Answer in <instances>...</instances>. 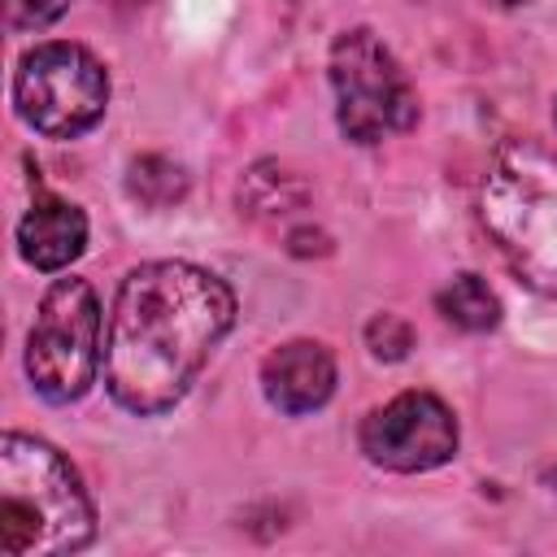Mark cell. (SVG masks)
Listing matches in <instances>:
<instances>
[{
    "instance_id": "obj_1",
    "label": "cell",
    "mask_w": 557,
    "mask_h": 557,
    "mask_svg": "<svg viewBox=\"0 0 557 557\" xmlns=\"http://www.w3.org/2000/svg\"><path fill=\"white\" fill-rule=\"evenodd\" d=\"M235 322L231 287L191 261H148L117 287L104 335L109 396L139 418L183 400Z\"/></svg>"
},
{
    "instance_id": "obj_2",
    "label": "cell",
    "mask_w": 557,
    "mask_h": 557,
    "mask_svg": "<svg viewBox=\"0 0 557 557\" xmlns=\"http://www.w3.org/2000/svg\"><path fill=\"white\" fill-rule=\"evenodd\" d=\"M96 509L78 470L44 440L9 431L0 440V553L61 557L87 548Z\"/></svg>"
},
{
    "instance_id": "obj_3",
    "label": "cell",
    "mask_w": 557,
    "mask_h": 557,
    "mask_svg": "<svg viewBox=\"0 0 557 557\" xmlns=\"http://www.w3.org/2000/svg\"><path fill=\"white\" fill-rule=\"evenodd\" d=\"M479 218L505 265L557 296V152L531 139L505 144L479 187Z\"/></svg>"
},
{
    "instance_id": "obj_4",
    "label": "cell",
    "mask_w": 557,
    "mask_h": 557,
    "mask_svg": "<svg viewBox=\"0 0 557 557\" xmlns=\"http://www.w3.org/2000/svg\"><path fill=\"white\" fill-rule=\"evenodd\" d=\"M100 305L87 278H57L26 339V374L52 405L78 400L100 370Z\"/></svg>"
},
{
    "instance_id": "obj_5",
    "label": "cell",
    "mask_w": 557,
    "mask_h": 557,
    "mask_svg": "<svg viewBox=\"0 0 557 557\" xmlns=\"http://www.w3.org/2000/svg\"><path fill=\"white\" fill-rule=\"evenodd\" d=\"M331 87H335L339 126L357 144H379L387 135H400L418 117V96L400 61L370 30H348L335 39Z\"/></svg>"
},
{
    "instance_id": "obj_6",
    "label": "cell",
    "mask_w": 557,
    "mask_h": 557,
    "mask_svg": "<svg viewBox=\"0 0 557 557\" xmlns=\"http://www.w3.org/2000/svg\"><path fill=\"white\" fill-rule=\"evenodd\" d=\"M13 104L39 135L70 139L100 122L109 104V74L78 44H39L17 65Z\"/></svg>"
},
{
    "instance_id": "obj_7",
    "label": "cell",
    "mask_w": 557,
    "mask_h": 557,
    "mask_svg": "<svg viewBox=\"0 0 557 557\" xmlns=\"http://www.w3.org/2000/svg\"><path fill=\"white\" fill-rule=\"evenodd\" d=\"M361 453L383 470H435L457 453V418L431 392H405L361 422Z\"/></svg>"
},
{
    "instance_id": "obj_8",
    "label": "cell",
    "mask_w": 557,
    "mask_h": 557,
    "mask_svg": "<svg viewBox=\"0 0 557 557\" xmlns=\"http://www.w3.org/2000/svg\"><path fill=\"white\" fill-rule=\"evenodd\" d=\"M265 400L283 413H313L335 392V357L318 339H292L261 361Z\"/></svg>"
},
{
    "instance_id": "obj_9",
    "label": "cell",
    "mask_w": 557,
    "mask_h": 557,
    "mask_svg": "<svg viewBox=\"0 0 557 557\" xmlns=\"http://www.w3.org/2000/svg\"><path fill=\"white\" fill-rule=\"evenodd\" d=\"M17 248L35 270H65L87 248V218L61 196H39L17 222Z\"/></svg>"
},
{
    "instance_id": "obj_10",
    "label": "cell",
    "mask_w": 557,
    "mask_h": 557,
    "mask_svg": "<svg viewBox=\"0 0 557 557\" xmlns=\"http://www.w3.org/2000/svg\"><path fill=\"white\" fill-rule=\"evenodd\" d=\"M435 309L461 331H492L500 322V300L479 274H457L448 287H440Z\"/></svg>"
},
{
    "instance_id": "obj_11",
    "label": "cell",
    "mask_w": 557,
    "mask_h": 557,
    "mask_svg": "<svg viewBox=\"0 0 557 557\" xmlns=\"http://www.w3.org/2000/svg\"><path fill=\"white\" fill-rule=\"evenodd\" d=\"M183 187H187L183 170L174 161H165V157H139L131 165V191L144 205H170V200L183 196Z\"/></svg>"
},
{
    "instance_id": "obj_12",
    "label": "cell",
    "mask_w": 557,
    "mask_h": 557,
    "mask_svg": "<svg viewBox=\"0 0 557 557\" xmlns=\"http://www.w3.org/2000/svg\"><path fill=\"white\" fill-rule=\"evenodd\" d=\"M366 339H370V352L374 357H383V361H400L405 352H409V326L396 318V313H383V318H374L370 326H366Z\"/></svg>"
},
{
    "instance_id": "obj_13",
    "label": "cell",
    "mask_w": 557,
    "mask_h": 557,
    "mask_svg": "<svg viewBox=\"0 0 557 557\" xmlns=\"http://www.w3.org/2000/svg\"><path fill=\"white\" fill-rule=\"evenodd\" d=\"M70 9V0H4V22L13 30H39L57 22Z\"/></svg>"
}]
</instances>
